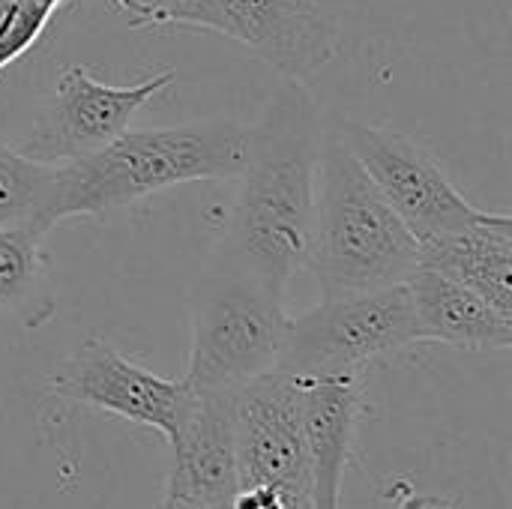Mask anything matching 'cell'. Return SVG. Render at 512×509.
Returning <instances> with one entry per match:
<instances>
[{"instance_id":"6da1fadb","label":"cell","mask_w":512,"mask_h":509,"mask_svg":"<svg viewBox=\"0 0 512 509\" xmlns=\"http://www.w3.org/2000/svg\"><path fill=\"white\" fill-rule=\"evenodd\" d=\"M321 129L315 99L285 81L249 129L243 186L228 231V258L237 270L285 294L306 267L318 198Z\"/></svg>"},{"instance_id":"7a4b0ae2","label":"cell","mask_w":512,"mask_h":509,"mask_svg":"<svg viewBox=\"0 0 512 509\" xmlns=\"http://www.w3.org/2000/svg\"><path fill=\"white\" fill-rule=\"evenodd\" d=\"M249 156V129L234 120L123 132L105 147L57 165L42 228L72 216H102L195 180H234Z\"/></svg>"},{"instance_id":"3957f363","label":"cell","mask_w":512,"mask_h":509,"mask_svg":"<svg viewBox=\"0 0 512 509\" xmlns=\"http://www.w3.org/2000/svg\"><path fill=\"white\" fill-rule=\"evenodd\" d=\"M306 267L321 300L405 285L420 267L417 237L342 138L321 150Z\"/></svg>"},{"instance_id":"277c9868","label":"cell","mask_w":512,"mask_h":509,"mask_svg":"<svg viewBox=\"0 0 512 509\" xmlns=\"http://www.w3.org/2000/svg\"><path fill=\"white\" fill-rule=\"evenodd\" d=\"M420 342L408 285L330 297L288 318L276 372L294 381L360 375L366 363Z\"/></svg>"},{"instance_id":"5b68a950","label":"cell","mask_w":512,"mask_h":509,"mask_svg":"<svg viewBox=\"0 0 512 509\" xmlns=\"http://www.w3.org/2000/svg\"><path fill=\"white\" fill-rule=\"evenodd\" d=\"M285 294L231 267L213 279L192 315L183 381L192 390H237L276 369L285 333Z\"/></svg>"},{"instance_id":"8992f818","label":"cell","mask_w":512,"mask_h":509,"mask_svg":"<svg viewBox=\"0 0 512 509\" xmlns=\"http://www.w3.org/2000/svg\"><path fill=\"white\" fill-rule=\"evenodd\" d=\"M174 24L219 33L309 87L333 60L342 36L339 0H192Z\"/></svg>"},{"instance_id":"52a82bcc","label":"cell","mask_w":512,"mask_h":509,"mask_svg":"<svg viewBox=\"0 0 512 509\" xmlns=\"http://www.w3.org/2000/svg\"><path fill=\"white\" fill-rule=\"evenodd\" d=\"M342 141L399 213V219L411 228L417 243L462 231L492 216L477 210L414 138L387 126L348 123L342 129Z\"/></svg>"},{"instance_id":"ba28073f","label":"cell","mask_w":512,"mask_h":509,"mask_svg":"<svg viewBox=\"0 0 512 509\" xmlns=\"http://www.w3.org/2000/svg\"><path fill=\"white\" fill-rule=\"evenodd\" d=\"M51 387L66 402L153 429L168 444L177 441L195 402V390L183 378L171 381L147 372L144 366L126 360L102 336L81 342V348L54 372Z\"/></svg>"},{"instance_id":"9c48e42d","label":"cell","mask_w":512,"mask_h":509,"mask_svg":"<svg viewBox=\"0 0 512 509\" xmlns=\"http://www.w3.org/2000/svg\"><path fill=\"white\" fill-rule=\"evenodd\" d=\"M174 69H162L138 84L111 87L96 81L84 66H66L33 126L18 147L36 162H72L81 159L129 129V120L156 93L171 87Z\"/></svg>"},{"instance_id":"30bf717a","label":"cell","mask_w":512,"mask_h":509,"mask_svg":"<svg viewBox=\"0 0 512 509\" xmlns=\"http://www.w3.org/2000/svg\"><path fill=\"white\" fill-rule=\"evenodd\" d=\"M234 447L237 492L279 483H312L303 441L300 381L273 369L237 387Z\"/></svg>"},{"instance_id":"8fae6325","label":"cell","mask_w":512,"mask_h":509,"mask_svg":"<svg viewBox=\"0 0 512 509\" xmlns=\"http://www.w3.org/2000/svg\"><path fill=\"white\" fill-rule=\"evenodd\" d=\"M171 450L165 495L231 504L237 492L234 390H195L192 411Z\"/></svg>"},{"instance_id":"7c38bea8","label":"cell","mask_w":512,"mask_h":509,"mask_svg":"<svg viewBox=\"0 0 512 509\" xmlns=\"http://www.w3.org/2000/svg\"><path fill=\"white\" fill-rule=\"evenodd\" d=\"M366 411L360 375L300 381V414L315 509H339L354 435Z\"/></svg>"},{"instance_id":"4fadbf2b","label":"cell","mask_w":512,"mask_h":509,"mask_svg":"<svg viewBox=\"0 0 512 509\" xmlns=\"http://www.w3.org/2000/svg\"><path fill=\"white\" fill-rule=\"evenodd\" d=\"M420 267L465 285L512 318L510 213H492L486 222L420 240Z\"/></svg>"},{"instance_id":"5bb4252c","label":"cell","mask_w":512,"mask_h":509,"mask_svg":"<svg viewBox=\"0 0 512 509\" xmlns=\"http://www.w3.org/2000/svg\"><path fill=\"white\" fill-rule=\"evenodd\" d=\"M405 285L420 342H441L462 351H504L512 345V318L465 285L426 267H417Z\"/></svg>"},{"instance_id":"9a60e30c","label":"cell","mask_w":512,"mask_h":509,"mask_svg":"<svg viewBox=\"0 0 512 509\" xmlns=\"http://www.w3.org/2000/svg\"><path fill=\"white\" fill-rule=\"evenodd\" d=\"M42 240L45 231L33 222L0 228V309L24 327H39L54 312Z\"/></svg>"},{"instance_id":"2e32d148","label":"cell","mask_w":512,"mask_h":509,"mask_svg":"<svg viewBox=\"0 0 512 509\" xmlns=\"http://www.w3.org/2000/svg\"><path fill=\"white\" fill-rule=\"evenodd\" d=\"M54 174L57 165L36 162L21 150L0 144V228L24 222L42 228V213L51 201Z\"/></svg>"},{"instance_id":"e0dca14e","label":"cell","mask_w":512,"mask_h":509,"mask_svg":"<svg viewBox=\"0 0 512 509\" xmlns=\"http://www.w3.org/2000/svg\"><path fill=\"white\" fill-rule=\"evenodd\" d=\"M51 15L36 0H0V69L39 42Z\"/></svg>"},{"instance_id":"ac0fdd59","label":"cell","mask_w":512,"mask_h":509,"mask_svg":"<svg viewBox=\"0 0 512 509\" xmlns=\"http://www.w3.org/2000/svg\"><path fill=\"white\" fill-rule=\"evenodd\" d=\"M234 509H315L312 483H279L240 489L231 501Z\"/></svg>"},{"instance_id":"d6986e66","label":"cell","mask_w":512,"mask_h":509,"mask_svg":"<svg viewBox=\"0 0 512 509\" xmlns=\"http://www.w3.org/2000/svg\"><path fill=\"white\" fill-rule=\"evenodd\" d=\"M132 21V27H171L174 18L192 0H114Z\"/></svg>"},{"instance_id":"ffe728a7","label":"cell","mask_w":512,"mask_h":509,"mask_svg":"<svg viewBox=\"0 0 512 509\" xmlns=\"http://www.w3.org/2000/svg\"><path fill=\"white\" fill-rule=\"evenodd\" d=\"M153 509H234L231 504H213V501H189V498H174L162 495V501Z\"/></svg>"},{"instance_id":"44dd1931","label":"cell","mask_w":512,"mask_h":509,"mask_svg":"<svg viewBox=\"0 0 512 509\" xmlns=\"http://www.w3.org/2000/svg\"><path fill=\"white\" fill-rule=\"evenodd\" d=\"M399 509H456L447 498H435V495H411Z\"/></svg>"}]
</instances>
